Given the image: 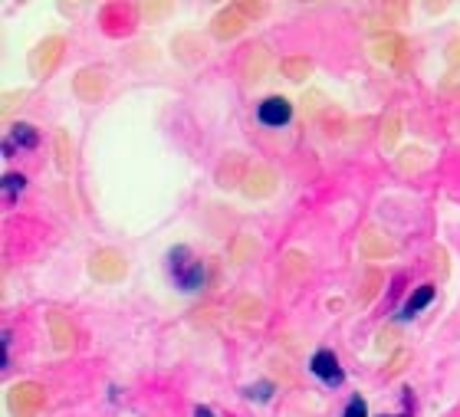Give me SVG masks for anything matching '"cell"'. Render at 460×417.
Instances as JSON below:
<instances>
[{"label": "cell", "instance_id": "1", "mask_svg": "<svg viewBox=\"0 0 460 417\" xmlns=\"http://www.w3.org/2000/svg\"><path fill=\"white\" fill-rule=\"evenodd\" d=\"M168 273L181 292H197L204 286V263H197L188 247H174L168 253Z\"/></svg>", "mask_w": 460, "mask_h": 417}, {"label": "cell", "instance_id": "2", "mask_svg": "<svg viewBox=\"0 0 460 417\" xmlns=\"http://www.w3.org/2000/svg\"><path fill=\"white\" fill-rule=\"evenodd\" d=\"M309 371H313L323 384H329V388L345 381V371L339 368V358H335V352H329V349H319L313 358H309Z\"/></svg>", "mask_w": 460, "mask_h": 417}, {"label": "cell", "instance_id": "3", "mask_svg": "<svg viewBox=\"0 0 460 417\" xmlns=\"http://www.w3.org/2000/svg\"><path fill=\"white\" fill-rule=\"evenodd\" d=\"M290 119H293V102L283 99V95H270V99H263L260 109H256V122L266 128H283Z\"/></svg>", "mask_w": 460, "mask_h": 417}, {"label": "cell", "instance_id": "4", "mask_svg": "<svg viewBox=\"0 0 460 417\" xmlns=\"http://www.w3.org/2000/svg\"><path fill=\"white\" fill-rule=\"evenodd\" d=\"M36 145H40V135H36V128L20 122V125H14V132H10L7 142H4V154L10 158V154L17 152V148H36Z\"/></svg>", "mask_w": 460, "mask_h": 417}, {"label": "cell", "instance_id": "5", "mask_svg": "<svg viewBox=\"0 0 460 417\" xmlns=\"http://www.w3.org/2000/svg\"><path fill=\"white\" fill-rule=\"evenodd\" d=\"M431 302H434V286H421V290H418V292H411L408 302L401 306V315H398V319H411V315H418L421 309H427Z\"/></svg>", "mask_w": 460, "mask_h": 417}, {"label": "cell", "instance_id": "6", "mask_svg": "<svg viewBox=\"0 0 460 417\" xmlns=\"http://www.w3.org/2000/svg\"><path fill=\"white\" fill-rule=\"evenodd\" d=\"M0 188H4V201H7V204H14V201H17V194L26 188V178H23V174H4V184H0Z\"/></svg>", "mask_w": 460, "mask_h": 417}, {"label": "cell", "instance_id": "7", "mask_svg": "<svg viewBox=\"0 0 460 417\" xmlns=\"http://www.w3.org/2000/svg\"><path fill=\"white\" fill-rule=\"evenodd\" d=\"M342 417H368V408H365V401H362V394H352L345 411H342Z\"/></svg>", "mask_w": 460, "mask_h": 417}, {"label": "cell", "instance_id": "8", "mask_svg": "<svg viewBox=\"0 0 460 417\" xmlns=\"http://www.w3.org/2000/svg\"><path fill=\"white\" fill-rule=\"evenodd\" d=\"M273 394V384H253V388H250V398H260V401H266Z\"/></svg>", "mask_w": 460, "mask_h": 417}, {"label": "cell", "instance_id": "9", "mask_svg": "<svg viewBox=\"0 0 460 417\" xmlns=\"http://www.w3.org/2000/svg\"><path fill=\"white\" fill-rule=\"evenodd\" d=\"M194 417H217V414H214L211 408H197V411H194Z\"/></svg>", "mask_w": 460, "mask_h": 417}, {"label": "cell", "instance_id": "10", "mask_svg": "<svg viewBox=\"0 0 460 417\" xmlns=\"http://www.w3.org/2000/svg\"><path fill=\"white\" fill-rule=\"evenodd\" d=\"M385 417H388V414H385Z\"/></svg>", "mask_w": 460, "mask_h": 417}]
</instances>
